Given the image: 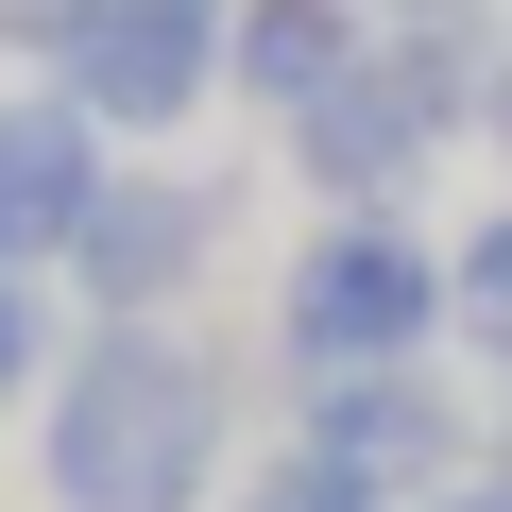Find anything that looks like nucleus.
Masks as SVG:
<instances>
[{
    "mask_svg": "<svg viewBox=\"0 0 512 512\" xmlns=\"http://www.w3.org/2000/svg\"><path fill=\"white\" fill-rule=\"evenodd\" d=\"M444 342H461V359L512 393V188H495V205L444 239Z\"/></svg>",
    "mask_w": 512,
    "mask_h": 512,
    "instance_id": "obj_9",
    "label": "nucleus"
},
{
    "mask_svg": "<svg viewBox=\"0 0 512 512\" xmlns=\"http://www.w3.org/2000/svg\"><path fill=\"white\" fill-rule=\"evenodd\" d=\"M52 35H69V0H0V52H18V86H52Z\"/></svg>",
    "mask_w": 512,
    "mask_h": 512,
    "instance_id": "obj_12",
    "label": "nucleus"
},
{
    "mask_svg": "<svg viewBox=\"0 0 512 512\" xmlns=\"http://www.w3.org/2000/svg\"><path fill=\"white\" fill-rule=\"evenodd\" d=\"M222 512H393V495H376V478H342L325 444H291V427H274V444L239 461V495H222Z\"/></svg>",
    "mask_w": 512,
    "mask_h": 512,
    "instance_id": "obj_11",
    "label": "nucleus"
},
{
    "mask_svg": "<svg viewBox=\"0 0 512 512\" xmlns=\"http://www.w3.org/2000/svg\"><path fill=\"white\" fill-rule=\"evenodd\" d=\"M478 154H495V188H512V86H495V120H478Z\"/></svg>",
    "mask_w": 512,
    "mask_h": 512,
    "instance_id": "obj_14",
    "label": "nucleus"
},
{
    "mask_svg": "<svg viewBox=\"0 0 512 512\" xmlns=\"http://www.w3.org/2000/svg\"><path fill=\"white\" fill-rule=\"evenodd\" d=\"M69 325H86V308H69L52 274H0V427H18V410L52 393V359H69Z\"/></svg>",
    "mask_w": 512,
    "mask_h": 512,
    "instance_id": "obj_10",
    "label": "nucleus"
},
{
    "mask_svg": "<svg viewBox=\"0 0 512 512\" xmlns=\"http://www.w3.org/2000/svg\"><path fill=\"white\" fill-rule=\"evenodd\" d=\"M103 171H120V137L69 86H0V274H69Z\"/></svg>",
    "mask_w": 512,
    "mask_h": 512,
    "instance_id": "obj_7",
    "label": "nucleus"
},
{
    "mask_svg": "<svg viewBox=\"0 0 512 512\" xmlns=\"http://www.w3.org/2000/svg\"><path fill=\"white\" fill-rule=\"evenodd\" d=\"M495 86H512V18H427V35H376L274 154L308 205H427V171L478 154Z\"/></svg>",
    "mask_w": 512,
    "mask_h": 512,
    "instance_id": "obj_2",
    "label": "nucleus"
},
{
    "mask_svg": "<svg viewBox=\"0 0 512 512\" xmlns=\"http://www.w3.org/2000/svg\"><path fill=\"white\" fill-rule=\"evenodd\" d=\"M495 461H512V393H495Z\"/></svg>",
    "mask_w": 512,
    "mask_h": 512,
    "instance_id": "obj_15",
    "label": "nucleus"
},
{
    "mask_svg": "<svg viewBox=\"0 0 512 512\" xmlns=\"http://www.w3.org/2000/svg\"><path fill=\"white\" fill-rule=\"evenodd\" d=\"M239 359L205 325H69L35 393V495L52 512H222L239 495Z\"/></svg>",
    "mask_w": 512,
    "mask_h": 512,
    "instance_id": "obj_1",
    "label": "nucleus"
},
{
    "mask_svg": "<svg viewBox=\"0 0 512 512\" xmlns=\"http://www.w3.org/2000/svg\"><path fill=\"white\" fill-rule=\"evenodd\" d=\"M427 18H512V0H376V35H427Z\"/></svg>",
    "mask_w": 512,
    "mask_h": 512,
    "instance_id": "obj_13",
    "label": "nucleus"
},
{
    "mask_svg": "<svg viewBox=\"0 0 512 512\" xmlns=\"http://www.w3.org/2000/svg\"><path fill=\"white\" fill-rule=\"evenodd\" d=\"M291 444H325L342 478H376L393 512H427L444 478L495 461V410L444 359H376V376H291Z\"/></svg>",
    "mask_w": 512,
    "mask_h": 512,
    "instance_id": "obj_6",
    "label": "nucleus"
},
{
    "mask_svg": "<svg viewBox=\"0 0 512 512\" xmlns=\"http://www.w3.org/2000/svg\"><path fill=\"white\" fill-rule=\"evenodd\" d=\"M274 376H376V359H444V239L427 205H325L291 239L274 308H256Z\"/></svg>",
    "mask_w": 512,
    "mask_h": 512,
    "instance_id": "obj_3",
    "label": "nucleus"
},
{
    "mask_svg": "<svg viewBox=\"0 0 512 512\" xmlns=\"http://www.w3.org/2000/svg\"><path fill=\"white\" fill-rule=\"evenodd\" d=\"M222 52H239V0H69L52 86H69L120 154H171V137L222 103Z\"/></svg>",
    "mask_w": 512,
    "mask_h": 512,
    "instance_id": "obj_5",
    "label": "nucleus"
},
{
    "mask_svg": "<svg viewBox=\"0 0 512 512\" xmlns=\"http://www.w3.org/2000/svg\"><path fill=\"white\" fill-rule=\"evenodd\" d=\"M239 222H256V171H239V154H120L52 291H69L86 325H188V308L222 291Z\"/></svg>",
    "mask_w": 512,
    "mask_h": 512,
    "instance_id": "obj_4",
    "label": "nucleus"
},
{
    "mask_svg": "<svg viewBox=\"0 0 512 512\" xmlns=\"http://www.w3.org/2000/svg\"><path fill=\"white\" fill-rule=\"evenodd\" d=\"M359 52H376V0H239V52H222V103L291 137V120H308V103H325V86L359 69Z\"/></svg>",
    "mask_w": 512,
    "mask_h": 512,
    "instance_id": "obj_8",
    "label": "nucleus"
}]
</instances>
